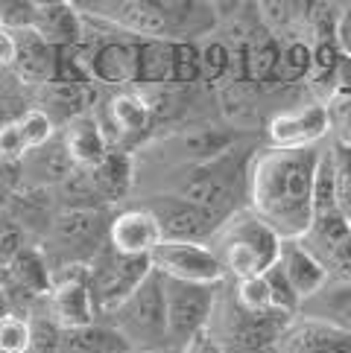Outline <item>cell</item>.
<instances>
[{
	"label": "cell",
	"instance_id": "1f68e13d",
	"mask_svg": "<svg viewBox=\"0 0 351 353\" xmlns=\"http://www.w3.org/2000/svg\"><path fill=\"white\" fill-rule=\"evenodd\" d=\"M27 155H30V149L23 143L18 123H3V132H0V161L3 163H23Z\"/></svg>",
	"mask_w": 351,
	"mask_h": 353
},
{
	"label": "cell",
	"instance_id": "5bb4252c",
	"mask_svg": "<svg viewBox=\"0 0 351 353\" xmlns=\"http://www.w3.org/2000/svg\"><path fill=\"white\" fill-rule=\"evenodd\" d=\"M61 141L68 146V155L73 161L77 170H97L108 155H111V141L103 129V123L94 114H82L77 120H70L65 129H61Z\"/></svg>",
	"mask_w": 351,
	"mask_h": 353
},
{
	"label": "cell",
	"instance_id": "2e32d148",
	"mask_svg": "<svg viewBox=\"0 0 351 353\" xmlns=\"http://www.w3.org/2000/svg\"><path fill=\"white\" fill-rule=\"evenodd\" d=\"M153 108L146 105V99L137 94V91H123V94H115L106 103V123H103V129L108 125V141L111 146H117L120 143H126V141H137L144 132H149V125H153Z\"/></svg>",
	"mask_w": 351,
	"mask_h": 353
},
{
	"label": "cell",
	"instance_id": "484cf974",
	"mask_svg": "<svg viewBox=\"0 0 351 353\" xmlns=\"http://www.w3.org/2000/svg\"><path fill=\"white\" fill-rule=\"evenodd\" d=\"M18 129H21V137H23V143H27L30 152H32V149L47 146L53 137L61 134L59 125L50 120V114H44L41 108H30L27 114L18 120Z\"/></svg>",
	"mask_w": 351,
	"mask_h": 353
},
{
	"label": "cell",
	"instance_id": "d4e9b609",
	"mask_svg": "<svg viewBox=\"0 0 351 353\" xmlns=\"http://www.w3.org/2000/svg\"><path fill=\"white\" fill-rule=\"evenodd\" d=\"M334 190H336V208L343 219L351 225V146L334 143Z\"/></svg>",
	"mask_w": 351,
	"mask_h": 353
},
{
	"label": "cell",
	"instance_id": "4fadbf2b",
	"mask_svg": "<svg viewBox=\"0 0 351 353\" xmlns=\"http://www.w3.org/2000/svg\"><path fill=\"white\" fill-rule=\"evenodd\" d=\"M164 243L158 219L144 205L123 208L111 216L108 245L126 257H153V251Z\"/></svg>",
	"mask_w": 351,
	"mask_h": 353
},
{
	"label": "cell",
	"instance_id": "277c9868",
	"mask_svg": "<svg viewBox=\"0 0 351 353\" xmlns=\"http://www.w3.org/2000/svg\"><path fill=\"white\" fill-rule=\"evenodd\" d=\"M99 321H108L115 327L129 353H170L167 301L161 274L153 272L132 298H126L108 319Z\"/></svg>",
	"mask_w": 351,
	"mask_h": 353
},
{
	"label": "cell",
	"instance_id": "f546056e",
	"mask_svg": "<svg viewBox=\"0 0 351 353\" xmlns=\"http://www.w3.org/2000/svg\"><path fill=\"white\" fill-rule=\"evenodd\" d=\"M231 283H234L237 301H240L246 310H255V312L275 310V307H272L269 286H267V277H263V274H258V277H243V281H231Z\"/></svg>",
	"mask_w": 351,
	"mask_h": 353
},
{
	"label": "cell",
	"instance_id": "9c48e42d",
	"mask_svg": "<svg viewBox=\"0 0 351 353\" xmlns=\"http://www.w3.org/2000/svg\"><path fill=\"white\" fill-rule=\"evenodd\" d=\"M79 12H88L82 18H94L97 23H106L108 30H117L132 39L144 41H173V30L167 21V12L161 3L149 0H108V3H77Z\"/></svg>",
	"mask_w": 351,
	"mask_h": 353
},
{
	"label": "cell",
	"instance_id": "6da1fadb",
	"mask_svg": "<svg viewBox=\"0 0 351 353\" xmlns=\"http://www.w3.org/2000/svg\"><path fill=\"white\" fill-rule=\"evenodd\" d=\"M325 146L260 149L249 167V210L284 243L302 239L313 225V193Z\"/></svg>",
	"mask_w": 351,
	"mask_h": 353
},
{
	"label": "cell",
	"instance_id": "52a82bcc",
	"mask_svg": "<svg viewBox=\"0 0 351 353\" xmlns=\"http://www.w3.org/2000/svg\"><path fill=\"white\" fill-rule=\"evenodd\" d=\"M167 301V327H170V353H184L199 336L208 330L214 304L222 283H187L161 274Z\"/></svg>",
	"mask_w": 351,
	"mask_h": 353
},
{
	"label": "cell",
	"instance_id": "83f0119b",
	"mask_svg": "<svg viewBox=\"0 0 351 353\" xmlns=\"http://www.w3.org/2000/svg\"><path fill=\"white\" fill-rule=\"evenodd\" d=\"M267 277V286H269V295H272V307L275 310H281L287 315H296L298 319V310H302V298H298V292L293 289L290 283V277L284 274L281 269V263H275V266L263 274Z\"/></svg>",
	"mask_w": 351,
	"mask_h": 353
},
{
	"label": "cell",
	"instance_id": "836d02e7",
	"mask_svg": "<svg viewBox=\"0 0 351 353\" xmlns=\"http://www.w3.org/2000/svg\"><path fill=\"white\" fill-rule=\"evenodd\" d=\"M15 56H18L15 32L0 30V65H3V70H12V65H15Z\"/></svg>",
	"mask_w": 351,
	"mask_h": 353
},
{
	"label": "cell",
	"instance_id": "4316f807",
	"mask_svg": "<svg viewBox=\"0 0 351 353\" xmlns=\"http://www.w3.org/2000/svg\"><path fill=\"white\" fill-rule=\"evenodd\" d=\"M39 21V0H3L0 3V30L32 32Z\"/></svg>",
	"mask_w": 351,
	"mask_h": 353
},
{
	"label": "cell",
	"instance_id": "44dd1931",
	"mask_svg": "<svg viewBox=\"0 0 351 353\" xmlns=\"http://www.w3.org/2000/svg\"><path fill=\"white\" fill-rule=\"evenodd\" d=\"M47 44L53 47H70L85 39V21L79 15L77 3H59V0H39V21L35 30Z\"/></svg>",
	"mask_w": 351,
	"mask_h": 353
},
{
	"label": "cell",
	"instance_id": "ffe728a7",
	"mask_svg": "<svg viewBox=\"0 0 351 353\" xmlns=\"http://www.w3.org/2000/svg\"><path fill=\"white\" fill-rule=\"evenodd\" d=\"M18 39V56L12 73L32 88H41L56 82V47L47 44L39 32H15Z\"/></svg>",
	"mask_w": 351,
	"mask_h": 353
},
{
	"label": "cell",
	"instance_id": "cb8c5ba5",
	"mask_svg": "<svg viewBox=\"0 0 351 353\" xmlns=\"http://www.w3.org/2000/svg\"><path fill=\"white\" fill-rule=\"evenodd\" d=\"M59 353H129V347L108 321H94L61 333Z\"/></svg>",
	"mask_w": 351,
	"mask_h": 353
},
{
	"label": "cell",
	"instance_id": "e0dca14e",
	"mask_svg": "<svg viewBox=\"0 0 351 353\" xmlns=\"http://www.w3.org/2000/svg\"><path fill=\"white\" fill-rule=\"evenodd\" d=\"M35 108L50 114V120L61 132L70 120L94 111V91L91 85H82V82H50L35 91Z\"/></svg>",
	"mask_w": 351,
	"mask_h": 353
},
{
	"label": "cell",
	"instance_id": "d590c367",
	"mask_svg": "<svg viewBox=\"0 0 351 353\" xmlns=\"http://www.w3.org/2000/svg\"><path fill=\"white\" fill-rule=\"evenodd\" d=\"M30 353H35V350H30Z\"/></svg>",
	"mask_w": 351,
	"mask_h": 353
},
{
	"label": "cell",
	"instance_id": "3957f363",
	"mask_svg": "<svg viewBox=\"0 0 351 353\" xmlns=\"http://www.w3.org/2000/svg\"><path fill=\"white\" fill-rule=\"evenodd\" d=\"M281 245L284 239L249 208L237 210L234 216L225 219L214 239H211V251L222 263L229 281L267 274L278 263Z\"/></svg>",
	"mask_w": 351,
	"mask_h": 353
},
{
	"label": "cell",
	"instance_id": "7402d4cb",
	"mask_svg": "<svg viewBox=\"0 0 351 353\" xmlns=\"http://www.w3.org/2000/svg\"><path fill=\"white\" fill-rule=\"evenodd\" d=\"M91 181L99 190V196L106 199V205H117V201H126L132 187L137 181V163L135 155L126 152V149H111V155L99 163L97 170H91Z\"/></svg>",
	"mask_w": 351,
	"mask_h": 353
},
{
	"label": "cell",
	"instance_id": "d6986e66",
	"mask_svg": "<svg viewBox=\"0 0 351 353\" xmlns=\"http://www.w3.org/2000/svg\"><path fill=\"white\" fill-rule=\"evenodd\" d=\"M275 353H351V336L316 321L296 319Z\"/></svg>",
	"mask_w": 351,
	"mask_h": 353
},
{
	"label": "cell",
	"instance_id": "4dcf8cb0",
	"mask_svg": "<svg viewBox=\"0 0 351 353\" xmlns=\"http://www.w3.org/2000/svg\"><path fill=\"white\" fill-rule=\"evenodd\" d=\"M30 236L32 234L27 228H21V225L12 216L3 219V231H0V248H3V251H0V257H3V266H9V263L15 260L18 254H23L30 245H35Z\"/></svg>",
	"mask_w": 351,
	"mask_h": 353
},
{
	"label": "cell",
	"instance_id": "30bf717a",
	"mask_svg": "<svg viewBox=\"0 0 351 353\" xmlns=\"http://www.w3.org/2000/svg\"><path fill=\"white\" fill-rule=\"evenodd\" d=\"M144 205L161 225L164 243H199L211 245V239L220 231V225L214 216H208L205 210H199L187 199L176 193H144V199L137 201Z\"/></svg>",
	"mask_w": 351,
	"mask_h": 353
},
{
	"label": "cell",
	"instance_id": "5b68a950",
	"mask_svg": "<svg viewBox=\"0 0 351 353\" xmlns=\"http://www.w3.org/2000/svg\"><path fill=\"white\" fill-rule=\"evenodd\" d=\"M111 216L115 213L108 208L59 210L53 216L50 231L39 239V245L50 263V272L59 266H70V263H91L108 245Z\"/></svg>",
	"mask_w": 351,
	"mask_h": 353
},
{
	"label": "cell",
	"instance_id": "8fae6325",
	"mask_svg": "<svg viewBox=\"0 0 351 353\" xmlns=\"http://www.w3.org/2000/svg\"><path fill=\"white\" fill-rule=\"evenodd\" d=\"M153 269L173 281L187 283H222L225 277L222 263L211 251V245L199 243H161L153 251Z\"/></svg>",
	"mask_w": 351,
	"mask_h": 353
},
{
	"label": "cell",
	"instance_id": "9a60e30c",
	"mask_svg": "<svg viewBox=\"0 0 351 353\" xmlns=\"http://www.w3.org/2000/svg\"><path fill=\"white\" fill-rule=\"evenodd\" d=\"M23 170V187L27 190H56L73 175V161L68 155V146L61 141V134L53 137L47 146L32 149L21 163Z\"/></svg>",
	"mask_w": 351,
	"mask_h": 353
},
{
	"label": "cell",
	"instance_id": "ba28073f",
	"mask_svg": "<svg viewBox=\"0 0 351 353\" xmlns=\"http://www.w3.org/2000/svg\"><path fill=\"white\" fill-rule=\"evenodd\" d=\"M88 266H91V298L97 307V319H108L155 272L149 257L117 254L111 245H106Z\"/></svg>",
	"mask_w": 351,
	"mask_h": 353
},
{
	"label": "cell",
	"instance_id": "d6a6232c",
	"mask_svg": "<svg viewBox=\"0 0 351 353\" xmlns=\"http://www.w3.org/2000/svg\"><path fill=\"white\" fill-rule=\"evenodd\" d=\"M334 35H336V44L343 47V56L351 59V6H345V9H343V15L336 18V30H334Z\"/></svg>",
	"mask_w": 351,
	"mask_h": 353
},
{
	"label": "cell",
	"instance_id": "f1b7e54d",
	"mask_svg": "<svg viewBox=\"0 0 351 353\" xmlns=\"http://www.w3.org/2000/svg\"><path fill=\"white\" fill-rule=\"evenodd\" d=\"M32 350V321L23 315H3L0 324V353H30Z\"/></svg>",
	"mask_w": 351,
	"mask_h": 353
},
{
	"label": "cell",
	"instance_id": "8992f818",
	"mask_svg": "<svg viewBox=\"0 0 351 353\" xmlns=\"http://www.w3.org/2000/svg\"><path fill=\"white\" fill-rule=\"evenodd\" d=\"M234 143H240L237 132H229L222 125H184L179 132H170L146 143L141 158L153 161L155 167H164L167 172H176L217 161Z\"/></svg>",
	"mask_w": 351,
	"mask_h": 353
},
{
	"label": "cell",
	"instance_id": "603a6c76",
	"mask_svg": "<svg viewBox=\"0 0 351 353\" xmlns=\"http://www.w3.org/2000/svg\"><path fill=\"white\" fill-rule=\"evenodd\" d=\"M278 263H281L284 274L290 277V283H293V289L298 292V298H302V301H307L310 295H316L319 289L331 281V274L319 263V257L310 254V251L302 243H298V239L281 245Z\"/></svg>",
	"mask_w": 351,
	"mask_h": 353
},
{
	"label": "cell",
	"instance_id": "7a4b0ae2",
	"mask_svg": "<svg viewBox=\"0 0 351 353\" xmlns=\"http://www.w3.org/2000/svg\"><path fill=\"white\" fill-rule=\"evenodd\" d=\"M293 321L296 315H287L281 310H246L234 295V283L222 281L208 336L222 353H275L281 336L290 330Z\"/></svg>",
	"mask_w": 351,
	"mask_h": 353
},
{
	"label": "cell",
	"instance_id": "7c38bea8",
	"mask_svg": "<svg viewBox=\"0 0 351 353\" xmlns=\"http://www.w3.org/2000/svg\"><path fill=\"white\" fill-rule=\"evenodd\" d=\"M331 132V111L322 103L298 105L275 114L267 125V146L272 149H313Z\"/></svg>",
	"mask_w": 351,
	"mask_h": 353
},
{
	"label": "cell",
	"instance_id": "e575fe53",
	"mask_svg": "<svg viewBox=\"0 0 351 353\" xmlns=\"http://www.w3.org/2000/svg\"><path fill=\"white\" fill-rule=\"evenodd\" d=\"M184 353H222V350H220V347L214 345V339H211V336H208V330H205V333L199 336L196 342H193L191 347H187Z\"/></svg>",
	"mask_w": 351,
	"mask_h": 353
},
{
	"label": "cell",
	"instance_id": "ac0fdd59",
	"mask_svg": "<svg viewBox=\"0 0 351 353\" xmlns=\"http://www.w3.org/2000/svg\"><path fill=\"white\" fill-rule=\"evenodd\" d=\"M298 319L334 327V330L351 336V281H334L331 277L316 295L302 301Z\"/></svg>",
	"mask_w": 351,
	"mask_h": 353
}]
</instances>
